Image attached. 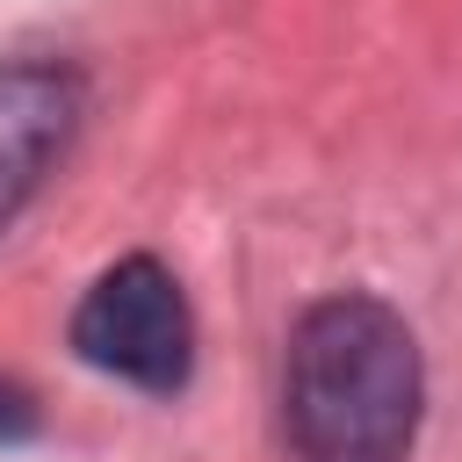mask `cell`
I'll return each mask as SVG.
<instances>
[{
	"mask_svg": "<svg viewBox=\"0 0 462 462\" xmlns=\"http://www.w3.org/2000/svg\"><path fill=\"white\" fill-rule=\"evenodd\" d=\"M72 346L101 375H123L137 390H180L195 368V318L180 282L159 260H116L72 310Z\"/></svg>",
	"mask_w": 462,
	"mask_h": 462,
	"instance_id": "2",
	"label": "cell"
},
{
	"mask_svg": "<svg viewBox=\"0 0 462 462\" xmlns=\"http://www.w3.org/2000/svg\"><path fill=\"white\" fill-rule=\"evenodd\" d=\"M29 433H36V404H29L22 383L0 375V448H7V440H29Z\"/></svg>",
	"mask_w": 462,
	"mask_h": 462,
	"instance_id": "4",
	"label": "cell"
},
{
	"mask_svg": "<svg viewBox=\"0 0 462 462\" xmlns=\"http://www.w3.org/2000/svg\"><path fill=\"white\" fill-rule=\"evenodd\" d=\"M79 123V79L65 65H0V231L58 166Z\"/></svg>",
	"mask_w": 462,
	"mask_h": 462,
	"instance_id": "3",
	"label": "cell"
},
{
	"mask_svg": "<svg viewBox=\"0 0 462 462\" xmlns=\"http://www.w3.org/2000/svg\"><path fill=\"white\" fill-rule=\"evenodd\" d=\"M419 339L375 296H325L282 361V433L296 462H404L419 440Z\"/></svg>",
	"mask_w": 462,
	"mask_h": 462,
	"instance_id": "1",
	"label": "cell"
}]
</instances>
